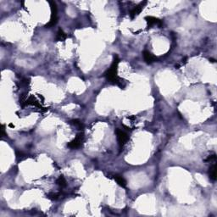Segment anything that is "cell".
<instances>
[{
	"instance_id": "cell-9",
	"label": "cell",
	"mask_w": 217,
	"mask_h": 217,
	"mask_svg": "<svg viewBox=\"0 0 217 217\" xmlns=\"http://www.w3.org/2000/svg\"><path fill=\"white\" fill-rule=\"evenodd\" d=\"M209 175H210V178H211V180H213V181H215V180H216V165H215V164H214V165L210 169Z\"/></svg>"
},
{
	"instance_id": "cell-5",
	"label": "cell",
	"mask_w": 217,
	"mask_h": 217,
	"mask_svg": "<svg viewBox=\"0 0 217 217\" xmlns=\"http://www.w3.org/2000/svg\"><path fill=\"white\" fill-rule=\"evenodd\" d=\"M145 20H147L148 27H152L154 25H157L159 27H162V21L160 20H159L158 18L152 16H147L145 18Z\"/></svg>"
},
{
	"instance_id": "cell-11",
	"label": "cell",
	"mask_w": 217,
	"mask_h": 217,
	"mask_svg": "<svg viewBox=\"0 0 217 217\" xmlns=\"http://www.w3.org/2000/svg\"><path fill=\"white\" fill-rule=\"evenodd\" d=\"M56 183L59 185V187H61V188H64V187H66V179H65V177H63V176H60L58 179H57V181H56Z\"/></svg>"
},
{
	"instance_id": "cell-2",
	"label": "cell",
	"mask_w": 217,
	"mask_h": 217,
	"mask_svg": "<svg viewBox=\"0 0 217 217\" xmlns=\"http://www.w3.org/2000/svg\"><path fill=\"white\" fill-rule=\"evenodd\" d=\"M50 6H51V19L49 23L47 24L46 27H53L56 23H57V20H58V17H57V6H56V3L53 1H50Z\"/></svg>"
},
{
	"instance_id": "cell-12",
	"label": "cell",
	"mask_w": 217,
	"mask_h": 217,
	"mask_svg": "<svg viewBox=\"0 0 217 217\" xmlns=\"http://www.w3.org/2000/svg\"><path fill=\"white\" fill-rule=\"evenodd\" d=\"M71 122H72L73 125H75L77 127H79V129L83 128V125H82V123L79 120H73Z\"/></svg>"
},
{
	"instance_id": "cell-8",
	"label": "cell",
	"mask_w": 217,
	"mask_h": 217,
	"mask_svg": "<svg viewBox=\"0 0 217 217\" xmlns=\"http://www.w3.org/2000/svg\"><path fill=\"white\" fill-rule=\"evenodd\" d=\"M114 179H115V181H116L121 187H122V188H125L126 186V181L124 179V177H122L121 176H120V175H115V176H114Z\"/></svg>"
},
{
	"instance_id": "cell-4",
	"label": "cell",
	"mask_w": 217,
	"mask_h": 217,
	"mask_svg": "<svg viewBox=\"0 0 217 217\" xmlns=\"http://www.w3.org/2000/svg\"><path fill=\"white\" fill-rule=\"evenodd\" d=\"M83 139H84V134H83L82 132H81V133H79V134H77L76 138H75L73 141L67 144V146H68L70 148H73V149H76V148H80L82 144Z\"/></svg>"
},
{
	"instance_id": "cell-10",
	"label": "cell",
	"mask_w": 217,
	"mask_h": 217,
	"mask_svg": "<svg viewBox=\"0 0 217 217\" xmlns=\"http://www.w3.org/2000/svg\"><path fill=\"white\" fill-rule=\"evenodd\" d=\"M66 38V33L64 32L61 29H59L58 32H57V36H56V40H57V41H64Z\"/></svg>"
},
{
	"instance_id": "cell-3",
	"label": "cell",
	"mask_w": 217,
	"mask_h": 217,
	"mask_svg": "<svg viewBox=\"0 0 217 217\" xmlns=\"http://www.w3.org/2000/svg\"><path fill=\"white\" fill-rule=\"evenodd\" d=\"M115 134H116L119 146H120V148H122L124 147V145L126 143V142L128 141V136L125 132L121 131V129H116L115 130Z\"/></svg>"
},
{
	"instance_id": "cell-7",
	"label": "cell",
	"mask_w": 217,
	"mask_h": 217,
	"mask_svg": "<svg viewBox=\"0 0 217 217\" xmlns=\"http://www.w3.org/2000/svg\"><path fill=\"white\" fill-rule=\"evenodd\" d=\"M143 58H144L146 63H148V64H151V63L155 62L156 60V57H155L151 53H149L147 50H144L143 52Z\"/></svg>"
},
{
	"instance_id": "cell-1",
	"label": "cell",
	"mask_w": 217,
	"mask_h": 217,
	"mask_svg": "<svg viewBox=\"0 0 217 217\" xmlns=\"http://www.w3.org/2000/svg\"><path fill=\"white\" fill-rule=\"evenodd\" d=\"M119 64V58L117 55L114 56V60L112 63L110 68L104 73V76L106 77V79L109 81L110 82H113L114 84L123 87L122 85V81L121 79H119L118 76H117V66Z\"/></svg>"
},
{
	"instance_id": "cell-6",
	"label": "cell",
	"mask_w": 217,
	"mask_h": 217,
	"mask_svg": "<svg viewBox=\"0 0 217 217\" xmlns=\"http://www.w3.org/2000/svg\"><path fill=\"white\" fill-rule=\"evenodd\" d=\"M146 3H147V2H143V3L142 2V3H140L138 4V6H136L135 8L132 10V12H131V17H132V19L140 14V12H141L142 10L143 9V6H144Z\"/></svg>"
}]
</instances>
